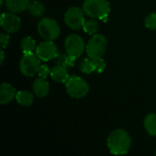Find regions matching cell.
<instances>
[{"mask_svg":"<svg viewBox=\"0 0 156 156\" xmlns=\"http://www.w3.org/2000/svg\"><path fill=\"white\" fill-rule=\"evenodd\" d=\"M132 146V137L124 129H116L107 139L109 151L115 155H123L129 153Z\"/></svg>","mask_w":156,"mask_h":156,"instance_id":"6da1fadb","label":"cell"},{"mask_svg":"<svg viewBox=\"0 0 156 156\" xmlns=\"http://www.w3.org/2000/svg\"><path fill=\"white\" fill-rule=\"evenodd\" d=\"M144 26L148 29L155 30L156 29V13L149 14L144 19Z\"/></svg>","mask_w":156,"mask_h":156,"instance_id":"7402d4cb","label":"cell"},{"mask_svg":"<svg viewBox=\"0 0 156 156\" xmlns=\"http://www.w3.org/2000/svg\"><path fill=\"white\" fill-rule=\"evenodd\" d=\"M20 47L22 52L25 53H33L36 50V41L32 37H26L20 42Z\"/></svg>","mask_w":156,"mask_h":156,"instance_id":"ffe728a7","label":"cell"},{"mask_svg":"<svg viewBox=\"0 0 156 156\" xmlns=\"http://www.w3.org/2000/svg\"><path fill=\"white\" fill-rule=\"evenodd\" d=\"M50 72H51V70H50V69H49V67H48V65H46V64L41 65V64H40V66H39V68H38V70H37V74L38 75V77L47 79L48 76L50 75Z\"/></svg>","mask_w":156,"mask_h":156,"instance_id":"cb8c5ba5","label":"cell"},{"mask_svg":"<svg viewBox=\"0 0 156 156\" xmlns=\"http://www.w3.org/2000/svg\"><path fill=\"white\" fill-rule=\"evenodd\" d=\"M40 59L34 53H25L19 62V70L26 77H33L37 73Z\"/></svg>","mask_w":156,"mask_h":156,"instance_id":"8992f818","label":"cell"},{"mask_svg":"<svg viewBox=\"0 0 156 156\" xmlns=\"http://www.w3.org/2000/svg\"><path fill=\"white\" fill-rule=\"evenodd\" d=\"M80 69L81 72H83L85 74H91L93 72H96V68L94 66L92 58H90L89 57L83 58L80 64Z\"/></svg>","mask_w":156,"mask_h":156,"instance_id":"44dd1931","label":"cell"},{"mask_svg":"<svg viewBox=\"0 0 156 156\" xmlns=\"http://www.w3.org/2000/svg\"><path fill=\"white\" fill-rule=\"evenodd\" d=\"M82 28H83L85 33H87L89 35H94L98 32V30L100 28L99 21L97 20V18L91 17V18L88 19L84 22Z\"/></svg>","mask_w":156,"mask_h":156,"instance_id":"d6986e66","label":"cell"},{"mask_svg":"<svg viewBox=\"0 0 156 156\" xmlns=\"http://www.w3.org/2000/svg\"><path fill=\"white\" fill-rule=\"evenodd\" d=\"M36 54L41 61H48L55 59L58 56V48L51 40H45L40 42L36 48Z\"/></svg>","mask_w":156,"mask_h":156,"instance_id":"9c48e42d","label":"cell"},{"mask_svg":"<svg viewBox=\"0 0 156 156\" xmlns=\"http://www.w3.org/2000/svg\"><path fill=\"white\" fill-rule=\"evenodd\" d=\"M34 94L38 98H45L49 92V83L45 78L38 77L34 80L32 85Z\"/></svg>","mask_w":156,"mask_h":156,"instance_id":"7c38bea8","label":"cell"},{"mask_svg":"<svg viewBox=\"0 0 156 156\" xmlns=\"http://www.w3.org/2000/svg\"><path fill=\"white\" fill-rule=\"evenodd\" d=\"M144 126L146 133L150 136H156V113L151 112L147 114L144 120Z\"/></svg>","mask_w":156,"mask_h":156,"instance_id":"2e32d148","label":"cell"},{"mask_svg":"<svg viewBox=\"0 0 156 156\" xmlns=\"http://www.w3.org/2000/svg\"><path fill=\"white\" fill-rule=\"evenodd\" d=\"M78 58L70 56V55H66L64 53H58V56L55 58V63L56 65L63 66L65 68L68 67H73L75 65V61Z\"/></svg>","mask_w":156,"mask_h":156,"instance_id":"e0dca14e","label":"cell"},{"mask_svg":"<svg viewBox=\"0 0 156 156\" xmlns=\"http://www.w3.org/2000/svg\"><path fill=\"white\" fill-rule=\"evenodd\" d=\"M27 10L31 14V16H33L35 17H40L44 15V13L46 11V7L40 1L36 0V1L29 3Z\"/></svg>","mask_w":156,"mask_h":156,"instance_id":"ac0fdd59","label":"cell"},{"mask_svg":"<svg viewBox=\"0 0 156 156\" xmlns=\"http://www.w3.org/2000/svg\"><path fill=\"white\" fill-rule=\"evenodd\" d=\"M16 101L22 107H29L33 103L34 96L27 90H19L16 92Z\"/></svg>","mask_w":156,"mask_h":156,"instance_id":"9a60e30c","label":"cell"},{"mask_svg":"<svg viewBox=\"0 0 156 156\" xmlns=\"http://www.w3.org/2000/svg\"><path fill=\"white\" fill-rule=\"evenodd\" d=\"M29 0H5L6 8L13 13L18 14L27 9Z\"/></svg>","mask_w":156,"mask_h":156,"instance_id":"5bb4252c","label":"cell"},{"mask_svg":"<svg viewBox=\"0 0 156 156\" xmlns=\"http://www.w3.org/2000/svg\"><path fill=\"white\" fill-rule=\"evenodd\" d=\"M64 47L68 55L80 58L86 51V45L83 38L77 34L69 35L64 42Z\"/></svg>","mask_w":156,"mask_h":156,"instance_id":"ba28073f","label":"cell"},{"mask_svg":"<svg viewBox=\"0 0 156 156\" xmlns=\"http://www.w3.org/2000/svg\"><path fill=\"white\" fill-rule=\"evenodd\" d=\"M82 9L88 16L107 22L111 12V5L108 0H85Z\"/></svg>","mask_w":156,"mask_h":156,"instance_id":"7a4b0ae2","label":"cell"},{"mask_svg":"<svg viewBox=\"0 0 156 156\" xmlns=\"http://www.w3.org/2000/svg\"><path fill=\"white\" fill-rule=\"evenodd\" d=\"M0 44H1V48L5 49L8 44H9V36L5 33H1L0 34Z\"/></svg>","mask_w":156,"mask_h":156,"instance_id":"d4e9b609","label":"cell"},{"mask_svg":"<svg viewBox=\"0 0 156 156\" xmlns=\"http://www.w3.org/2000/svg\"><path fill=\"white\" fill-rule=\"evenodd\" d=\"M85 13L82 8L78 6H71L69 7L65 15H64V22L65 24L71 29L79 30L80 29L85 20Z\"/></svg>","mask_w":156,"mask_h":156,"instance_id":"52a82bcc","label":"cell"},{"mask_svg":"<svg viewBox=\"0 0 156 156\" xmlns=\"http://www.w3.org/2000/svg\"><path fill=\"white\" fill-rule=\"evenodd\" d=\"M51 79L58 83H66L69 78L70 77L69 75V72L67 70V68L59 65H56L50 72Z\"/></svg>","mask_w":156,"mask_h":156,"instance_id":"4fadbf2b","label":"cell"},{"mask_svg":"<svg viewBox=\"0 0 156 156\" xmlns=\"http://www.w3.org/2000/svg\"><path fill=\"white\" fill-rule=\"evenodd\" d=\"M108 47V41L102 34H94L86 45V53L89 58H101L105 54Z\"/></svg>","mask_w":156,"mask_h":156,"instance_id":"5b68a950","label":"cell"},{"mask_svg":"<svg viewBox=\"0 0 156 156\" xmlns=\"http://www.w3.org/2000/svg\"><path fill=\"white\" fill-rule=\"evenodd\" d=\"M0 25L5 32L13 34L19 30L21 27V19L16 15V13H3L0 16Z\"/></svg>","mask_w":156,"mask_h":156,"instance_id":"30bf717a","label":"cell"},{"mask_svg":"<svg viewBox=\"0 0 156 156\" xmlns=\"http://www.w3.org/2000/svg\"><path fill=\"white\" fill-rule=\"evenodd\" d=\"M92 61L94 63V66L96 68V72L98 73H101L104 71V69H106V62L104 61V59L101 58H92Z\"/></svg>","mask_w":156,"mask_h":156,"instance_id":"603a6c76","label":"cell"},{"mask_svg":"<svg viewBox=\"0 0 156 156\" xmlns=\"http://www.w3.org/2000/svg\"><path fill=\"white\" fill-rule=\"evenodd\" d=\"M16 89L10 84L4 82L0 85V103L5 105L16 99Z\"/></svg>","mask_w":156,"mask_h":156,"instance_id":"8fae6325","label":"cell"},{"mask_svg":"<svg viewBox=\"0 0 156 156\" xmlns=\"http://www.w3.org/2000/svg\"><path fill=\"white\" fill-rule=\"evenodd\" d=\"M66 90H67V93L71 98L82 99L89 93L90 86L84 79L77 75H73L70 76L67 80Z\"/></svg>","mask_w":156,"mask_h":156,"instance_id":"3957f363","label":"cell"},{"mask_svg":"<svg viewBox=\"0 0 156 156\" xmlns=\"http://www.w3.org/2000/svg\"><path fill=\"white\" fill-rule=\"evenodd\" d=\"M38 35L45 40H55L60 35V27L58 22L50 17L40 19L37 27Z\"/></svg>","mask_w":156,"mask_h":156,"instance_id":"277c9868","label":"cell"},{"mask_svg":"<svg viewBox=\"0 0 156 156\" xmlns=\"http://www.w3.org/2000/svg\"><path fill=\"white\" fill-rule=\"evenodd\" d=\"M0 56H1V59H0V64L2 65L4 63V60H5V52H4V49H1V52H0Z\"/></svg>","mask_w":156,"mask_h":156,"instance_id":"484cf974","label":"cell"},{"mask_svg":"<svg viewBox=\"0 0 156 156\" xmlns=\"http://www.w3.org/2000/svg\"><path fill=\"white\" fill-rule=\"evenodd\" d=\"M154 154H155V155H156V151H155V153H154Z\"/></svg>","mask_w":156,"mask_h":156,"instance_id":"83f0119b","label":"cell"},{"mask_svg":"<svg viewBox=\"0 0 156 156\" xmlns=\"http://www.w3.org/2000/svg\"><path fill=\"white\" fill-rule=\"evenodd\" d=\"M4 2H5V0H1V3H0V5H1V6L3 5V4H4Z\"/></svg>","mask_w":156,"mask_h":156,"instance_id":"4316f807","label":"cell"}]
</instances>
